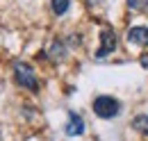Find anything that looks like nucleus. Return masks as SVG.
I'll return each mask as SVG.
<instances>
[{"label":"nucleus","instance_id":"f257e3e1","mask_svg":"<svg viewBox=\"0 0 148 141\" xmlns=\"http://www.w3.org/2000/svg\"><path fill=\"white\" fill-rule=\"evenodd\" d=\"M121 112V103L112 96H98L93 100V114L98 118H114Z\"/></svg>","mask_w":148,"mask_h":141},{"label":"nucleus","instance_id":"f03ea898","mask_svg":"<svg viewBox=\"0 0 148 141\" xmlns=\"http://www.w3.org/2000/svg\"><path fill=\"white\" fill-rule=\"evenodd\" d=\"M14 77H16V82H18L21 87L30 89V91H37L39 89V82H37V77H34L32 66H27V64H23V62H18V64L14 66Z\"/></svg>","mask_w":148,"mask_h":141},{"label":"nucleus","instance_id":"7ed1b4c3","mask_svg":"<svg viewBox=\"0 0 148 141\" xmlns=\"http://www.w3.org/2000/svg\"><path fill=\"white\" fill-rule=\"evenodd\" d=\"M114 48H116V34L112 32V27H105L100 32V48H98L96 57H107Z\"/></svg>","mask_w":148,"mask_h":141},{"label":"nucleus","instance_id":"20e7f679","mask_svg":"<svg viewBox=\"0 0 148 141\" xmlns=\"http://www.w3.org/2000/svg\"><path fill=\"white\" fill-rule=\"evenodd\" d=\"M64 132H66L69 137H80V134L84 132V121H82L75 112H71V114H69V121H66V127H64Z\"/></svg>","mask_w":148,"mask_h":141},{"label":"nucleus","instance_id":"39448f33","mask_svg":"<svg viewBox=\"0 0 148 141\" xmlns=\"http://www.w3.org/2000/svg\"><path fill=\"white\" fill-rule=\"evenodd\" d=\"M128 41L130 43H134V46H148V27L144 25H137V27H132L128 32Z\"/></svg>","mask_w":148,"mask_h":141},{"label":"nucleus","instance_id":"423d86ee","mask_svg":"<svg viewBox=\"0 0 148 141\" xmlns=\"http://www.w3.org/2000/svg\"><path fill=\"white\" fill-rule=\"evenodd\" d=\"M132 127H134L139 134H146L148 137V116H144V114H141V116H134V118H132Z\"/></svg>","mask_w":148,"mask_h":141},{"label":"nucleus","instance_id":"0eeeda50","mask_svg":"<svg viewBox=\"0 0 148 141\" xmlns=\"http://www.w3.org/2000/svg\"><path fill=\"white\" fill-rule=\"evenodd\" d=\"M69 7H71V0H53V12H55L57 16L66 14V12H69Z\"/></svg>","mask_w":148,"mask_h":141},{"label":"nucleus","instance_id":"6e6552de","mask_svg":"<svg viewBox=\"0 0 148 141\" xmlns=\"http://www.w3.org/2000/svg\"><path fill=\"white\" fill-rule=\"evenodd\" d=\"M128 7H130V9L141 12V9H146V7H148V0H128Z\"/></svg>","mask_w":148,"mask_h":141},{"label":"nucleus","instance_id":"1a4fd4ad","mask_svg":"<svg viewBox=\"0 0 148 141\" xmlns=\"http://www.w3.org/2000/svg\"><path fill=\"white\" fill-rule=\"evenodd\" d=\"M0 141H2V132H0Z\"/></svg>","mask_w":148,"mask_h":141}]
</instances>
